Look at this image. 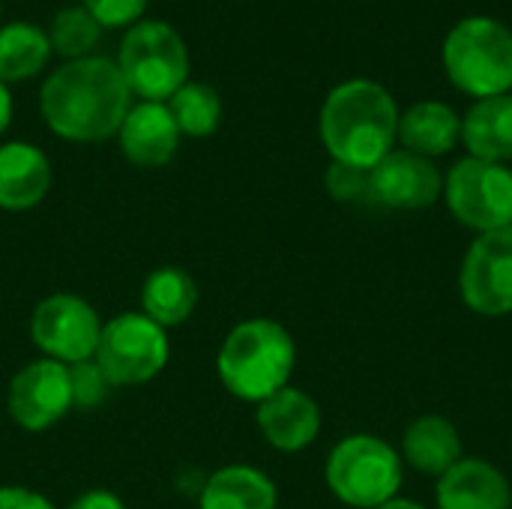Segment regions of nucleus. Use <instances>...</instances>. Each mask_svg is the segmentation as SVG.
I'll return each mask as SVG.
<instances>
[{"label":"nucleus","instance_id":"f257e3e1","mask_svg":"<svg viewBox=\"0 0 512 509\" xmlns=\"http://www.w3.org/2000/svg\"><path fill=\"white\" fill-rule=\"evenodd\" d=\"M132 108V90L108 57H78L48 75L39 111L48 129L66 141L93 144L120 132Z\"/></svg>","mask_w":512,"mask_h":509},{"label":"nucleus","instance_id":"f03ea898","mask_svg":"<svg viewBox=\"0 0 512 509\" xmlns=\"http://www.w3.org/2000/svg\"><path fill=\"white\" fill-rule=\"evenodd\" d=\"M399 138L396 99L369 78H351L321 105V141L333 162L372 171Z\"/></svg>","mask_w":512,"mask_h":509},{"label":"nucleus","instance_id":"7ed1b4c3","mask_svg":"<svg viewBox=\"0 0 512 509\" xmlns=\"http://www.w3.org/2000/svg\"><path fill=\"white\" fill-rule=\"evenodd\" d=\"M294 363L297 345L291 333L270 318H249L225 336L216 357V372L231 396L261 405L288 387Z\"/></svg>","mask_w":512,"mask_h":509},{"label":"nucleus","instance_id":"20e7f679","mask_svg":"<svg viewBox=\"0 0 512 509\" xmlns=\"http://www.w3.org/2000/svg\"><path fill=\"white\" fill-rule=\"evenodd\" d=\"M327 489L336 501L354 509H378L399 498L402 456L378 435L357 432L342 438L324 465Z\"/></svg>","mask_w":512,"mask_h":509},{"label":"nucleus","instance_id":"39448f33","mask_svg":"<svg viewBox=\"0 0 512 509\" xmlns=\"http://www.w3.org/2000/svg\"><path fill=\"white\" fill-rule=\"evenodd\" d=\"M444 69L450 81L477 102L510 93L512 33L486 15L459 21L444 39Z\"/></svg>","mask_w":512,"mask_h":509},{"label":"nucleus","instance_id":"423d86ee","mask_svg":"<svg viewBox=\"0 0 512 509\" xmlns=\"http://www.w3.org/2000/svg\"><path fill=\"white\" fill-rule=\"evenodd\" d=\"M132 96L144 102L171 99L189 78V54L180 33L165 21H141L135 24L117 60Z\"/></svg>","mask_w":512,"mask_h":509},{"label":"nucleus","instance_id":"0eeeda50","mask_svg":"<svg viewBox=\"0 0 512 509\" xmlns=\"http://www.w3.org/2000/svg\"><path fill=\"white\" fill-rule=\"evenodd\" d=\"M168 336L144 312H123L102 324L96 363L111 387H138L168 366Z\"/></svg>","mask_w":512,"mask_h":509},{"label":"nucleus","instance_id":"6e6552de","mask_svg":"<svg viewBox=\"0 0 512 509\" xmlns=\"http://www.w3.org/2000/svg\"><path fill=\"white\" fill-rule=\"evenodd\" d=\"M444 201L456 222L477 234L512 228V171L501 162L465 156L444 177Z\"/></svg>","mask_w":512,"mask_h":509},{"label":"nucleus","instance_id":"1a4fd4ad","mask_svg":"<svg viewBox=\"0 0 512 509\" xmlns=\"http://www.w3.org/2000/svg\"><path fill=\"white\" fill-rule=\"evenodd\" d=\"M102 336V321L96 309L75 294H51L45 297L30 318L33 345L63 366H75L96 357Z\"/></svg>","mask_w":512,"mask_h":509},{"label":"nucleus","instance_id":"9d476101","mask_svg":"<svg viewBox=\"0 0 512 509\" xmlns=\"http://www.w3.org/2000/svg\"><path fill=\"white\" fill-rule=\"evenodd\" d=\"M459 297L483 318L512 312V228L477 234L459 267Z\"/></svg>","mask_w":512,"mask_h":509},{"label":"nucleus","instance_id":"9b49d317","mask_svg":"<svg viewBox=\"0 0 512 509\" xmlns=\"http://www.w3.org/2000/svg\"><path fill=\"white\" fill-rule=\"evenodd\" d=\"M9 417L27 432H45L72 411L69 366L57 360H36L15 372L6 396Z\"/></svg>","mask_w":512,"mask_h":509},{"label":"nucleus","instance_id":"f8f14e48","mask_svg":"<svg viewBox=\"0 0 512 509\" xmlns=\"http://www.w3.org/2000/svg\"><path fill=\"white\" fill-rule=\"evenodd\" d=\"M444 195V174L426 156L390 150L369 171V198L390 210H426Z\"/></svg>","mask_w":512,"mask_h":509},{"label":"nucleus","instance_id":"ddd939ff","mask_svg":"<svg viewBox=\"0 0 512 509\" xmlns=\"http://www.w3.org/2000/svg\"><path fill=\"white\" fill-rule=\"evenodd\" d=\"M255 423L273 450L300 453L321 435V408L309 393L282 387L258 405Z\"/></svg>","mask_w":512,"mask_h":509},{"label":"nucleus","instance_id":"4468645a","mask_svg":"<svg viewBox=\"0 0 512 509\" xmlns=\"http://www.w3.org/2000/svg\"><path fill=\"white\" fill-rule=\"evenodd\" d=\"M438 509H512L510 480L486 459H459L435 483Z\"/></svg>","mask_w":512,"mask_h":509},{"label":"nucleus","instance_id":"2eb2a0df","mask_svg":"<svg viewBox=\"0 0 512 509\" xmlns=\"http://www.w3.org/2000/svg\"><path fill=\"white\" fill-rule=\"evenodd\" d=\"M120 147L132 165L162 168L174 159L180 147V129L162 102H138L129 108L120 126Z\"/></svg>","mask_w":512,"mask_h":509},{"label":"nucleus","instance_id":"dca6fc26","mask_svg":"<svg viewBox=\"0 0 512 509\" xmlns=\"http://www.w3.org/2000/svg\"><path fill=\"white\" fill-rule=\"evenodd\" d=\"M51 189V162L33 144L0 147V210H30Z\"/></svg>","mask_w":512,"mask_h":509},{"label":"nucleus","instance_id":"f3484780","mask_svg":"<svg viewBox=\"0 0 512 509\" xmlns=\"http://www.w3.org/2000/svg\"><path fill=\"white\" fill-rule=\"evenodd\" d=\"M459 459H465L462 435L441 414L417 417L402 435V462L426 477H444Z\"/></svg>","mask_w":512,"mask_h":509},{"label":"nucleus","instance_id":"a211bd4d","mask_svg":"<svg viewBox=\"0 0 512 509\" xmlns=\"http://www.w3.org/2000/svg\"><path fill=\"white\" fill-rule=\"evenodd\" d=\"M399 141L417 156H444L462 141V120L444 102H417L399 114Z\"/></svg>","mask_w":512,"mask_h":509},{"label":"nucleus","instance_id":"6ab92c4d","mask_svg":"<svg viewBox=\"0 0 512 509\" xmlns=\"http://www.w3.org/2000/svg\"><path fill=\"white\" fill-rule=\"evenodd\" d=\"M462 141L474 159H512V93L480 99L462 120Z\"/></svg>","mask_w":512,"mask_h":509},{"label":"nucleus","instance_id":"aec40b11","mask_svg":"<svg viewBox=\"0 0 512 509\" xmlns=\"http://www.w3.org/2000/svg\"><path fill=\"white\" fill-rule=\"evenodd\" d=\"M276 483L249 465L219 468L201 492V509H276Z\"/></svg>","mask_w":512,"mask_h":509},{"label":"nucleus","instance_id":"412c9836","mask_svg":"<svg viewBox=\"0 0 512 509\" xmlns=\"http://www.w3.org/2000/svg\"><path fill=\"white\" fill-rule=\"evenodd\" d=\"M198 306V285L180 267H159L141 285V312L162 330L180 327Z\"/></svg>","mask_w":512,"mask_h":509},{"label":"nucleus","instance_id":"4be33fe9","mask_svg":"<svg viewBox=\"0 0 512 509\" xmlns=\"http://www.w3.org/2000/svg\"><path fill=\"white\" fill-rule=\"evenodd\" d=\"M48 33L36 24H6L0 27V81H21L36 75L48 60Z\"/></svg>","mask_w":512,"mask_h":509},{"label":"nucleus","instance_id":"5701e85b","mask_svg":"<svg viewBox=\"0 0 512 509\" xmlns=\"http://www.w3.org/2000/svg\"><path fill=\"white\" fill-rule=\"evenodd\" d=\"M168 111L180 129V135H192V138H207L219 129L222 120V99L210 84L201 81H186L171 99H168Z\"/></svg>","mask_w":512,"mask_h":509},{"label":"nucleus","instance_id":"b1692460","mask_svg":"<svg viewBox=\"0 0 512 509\" xmlns=\"http://www.w3.org/2000/svg\"><path fill=\"white\" fill-rule=\"evenodd\" d=\"M99 30H102V24L84 6H66V9L57 12V18L51 24V33H48V42L63 57L78 60L84 51H90L96 45Z\"/></svg>","mask_w":512,"mask_h":509},{"label":"nucleus","instance_id":"393cba45","mask_svg":"<svg viewBox=\"0 0 512 509\" xmlns=\"http://www.w3.org/2000/svg\"><path fill=\"white\" fill-rule=\"evenodd\" d=\"M69 384H72V408H99L108 393H111V381L105 378V372L99 369L96 360H84L69 366Z\"/></svg>","mask_w":512,"mask_h":509},{"label":"nucleus","instance_id":"a878e982","mask_svg":"<svg viewBox=\"0 0 512 509\" xmlns=\"http://www.w3.org/2000/svg\"><path fill=\"white\" fill-rule=\"evenodd\" d=\"M324 189L330 192L333 201H342V204L369 198V171L345 165V162H330L324 174Z\"/></svg>","mask_w":512,"mask_h":509},{"label":"nucleus","instance_id":"bb28decb","mask_svg":"<svg viewBox=\"0 0 512 509\" xmlns=\"http://www.w3.org/2000/svg\"><path fill=\"white\" fill-rule=\"evenodd\" d=\"M147 0H84V9L102 24V27H120L132 24L144 12Z\"/></svg>","mask_w":512,"mask_h":509},{"label":"nucleus","instance_id":"cd10ccee","mask_svg":"<svg viewBox=\"0 0 512 509\" xmlns=\"http://www.w3.org/2000/svg\"><path fill=\"white\" fill-rule=\"evenodd\" d=\"M0 509H54V504L48 498H42L39 492L21 489V486H3Z\"/></svg>","mask_w":512,"mask_h":509},{"label":"nucleus","instance_id":"c85d7f7f","mask_svg":"<svg viewBox=\"0 0 512 509\" xmlns=\"http://www.w3.org/2000/svg\"><path fill=\"white\" fill-rule=\"evenodd\" d=\"M66 509H126V504L117 495L96 489V492H84L81 498H75Z\"/></svg>","mask_w":512,"mask_h":509},{"label":"nucleus","instance_id":"c756f323","mask_svg":"<svg viewBox=\"0 0 512 509\" xmlns=\"http://www.w3.org/2000/svg\"><path fill=\"white\" fill-rule=\"evenodd\" d=\"M9 120H12V96H9L6 84L0 81V135L6 132Z\"/></svg>","mask_w":512,"mask_h":509},{"label":"nucleus","instance_id":"7c9ffc66","mask_svg":"<svg viewBox=\"0 0 512 509\" xmlns=\"http://www.w3.org/2000/svg\"><path fill=\"white\" fill-rule=\"evenodd\" d=\"M378 509H426L423 504H417V501H408V498H393V501H387L384 507Z\"/></svg>","mask_w":512,"mask_h":509}]
</instances>
